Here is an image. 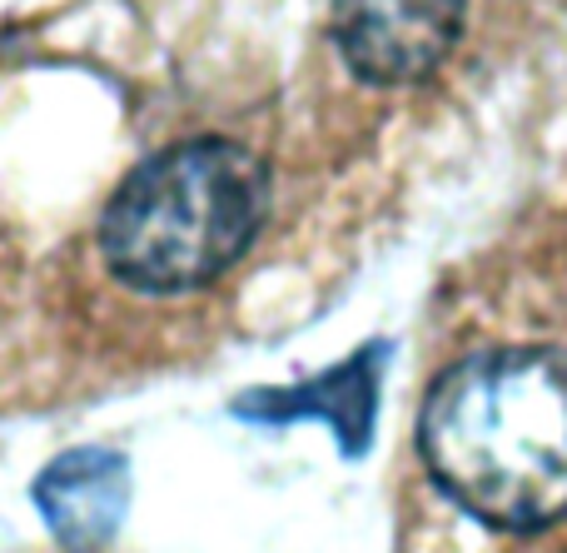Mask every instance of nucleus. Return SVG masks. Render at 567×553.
<instances>
[{
    "label": "nucleus",
    "mask_w": 567,
    "mask_h": 553,
    "mask_svg": "<svg viewBox=\"0 0 567 553\" xmlns=\"http://www.w3.org/2000/svg\"><path fill=\"white\" fill-rule=\"evenodd\" d=\"M269 205L265 165L229 140H189L145 160L100 219L110 275L145 295H185L249 249Z\"/></svg>",
    "instance_id": "2"
},
{
    "label": "nucleus",
    "mask_w": 567,
    "mask_h": 553,
    "mask_svg": "<svg viewBox=\"0 0 567 553\" xmlns=\"http://www.w3.org/2000/svg\"><path fill=\"white\" fill-rule=\"evenodd\" d=\"M379 349L369 355H353L349 365L329 369V375L309 379L303 389H289V395L275 399V414L289 419H329L339 429V439L349 444V454L359 449V439H369V419H373V399H379V369H373Z\"/></svg>",
    "instance_id": "5"
},
{
    "label": "nucleus",
    "mask_w": 567,
    "mask_h": 553,
    "mask_svg": "<svg viewBox=\"0 0 567 553\" xmlns=\"http://www.w3.org/2000/svg\"><path fill=\"white\" fill-rule=\"evenodd\" d=\"M35 509L70 553H100L130 509V469L110 449H70L35 479Z\"/></svg>",
    "instance_id": "4"
},
{
    "label": "nucleus",
    "mask_w": 567,
    "mask_h": 553,
    "mask_svg": "<svg viewBox=\"0 0 567 553\" xmlns=\"http://www.w3.org/2000/svg\"><path fill=\"white\" fill-rule=\"evenodd\" d=\"M433 479L493 529L528 534L567 514V359L498 349L449 369L419 419Z\"/></svg>",
    "instance_id": "1"
},
{
    "label": "nucleus",
    "mask_w": 567,
    "mask_h": 553,
    "mask_svg": "<svg viewBox=\"0 0 567 553\" xmlns=\"http://www.w3.org/2000/svg\"><path fill=\"white\" fill-rule=\"evenodd\" d=\"M468 0H333V45L369 85H419L453 55Z\"/></svg>",
    "instance_id": "3"
}]
</instances>
